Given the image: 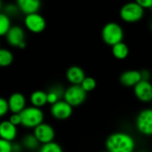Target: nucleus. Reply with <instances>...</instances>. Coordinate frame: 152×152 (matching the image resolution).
I'll return each mask as SVG.
<instances>
[{"label": "nucleus", "instance_id": "nucleus-34", "mask_svg": "<svg viewBox=\"0 0 152 152\" xmlns=\"http://www.w3.org/2000/svg\"><path fill=\"white\" fill-rule=\"evenodd\" d=\"M0 48H1V42H0Z\"/></svg>", "mask_w": 152, "mask_h": 152}, {"label": "nucleus", "instance_id": "nucleus-9", "mask_svg": "<svg viewBox=\"0 0 152 152\" xmlns=\"http://www.w3.org/2000/svg\"><path fill=\"white\" fill-rule=\"evenodd\" d=\"M33 135L35 136L39 143L46 144L54 140L56 133L54 128L51 125L42 123L34 128Z\"/></svg>", "mask_w": 152, "mask_h": 152}, {"label": "nucleus", "instance_id": "nucleus-11", "mask_svg": "<svg viewBox=\"0 0 152 152\" xmlns=\"http://www.w3.org/2000/svg\"><path fill=\"white\" fill-rule=\"evenodd\" d=\"M50 113L54 118L58 120H64L72 115V107L64 100H59L51 106Z\"/></svg>", "mask_w": 152, "mask_h": 152}, {"label": "nucleus", "instance_id": "nucleus-24", "mask_svg": "<svg viewBox=\"0 0 152 152\" xmlns=\"http://www.w3.org/2000/svg\"><path fill=\"white\" fill-rule=\"evenodd\" d=\"M85 92H90L95 90L97 86V82L93 77H85L80 85Z\"/></svg>", "mask_w": 152, "mask_h": 152}, {"label": "nucleus", "instance_id": "nucleus-8", "mask_svg": "<svg viewBox=\"0 0 152 152\" xmlns=\"http://www.w3.org/2000/svg\"><path fill=\"white\" fill-rule=\"evenodd\" d=\"M25 27L32 33H40L46 28V20L39 13L27 15L24 18Z\"/></svg>", "mask_w": 152, "mask_h": 152}, {"label": "nucleus", "instance_id": "nucleus-7", "mask_svg": "<svg viewBox=\"0 0 152 152\" xmlns=\"http://www.w3.org/2000/svg\"><path fill=\"white\" fill-rule=\"evenodd\" d=\"M6 39L8 44L12 47L19 48H24L26 47L24 31L22 27L18 25L11 26V28L6 34Z\"/></svg>", "mask_w": 152, "mask_h": 152}, {"label": "nucleus", "instance_id": "nucleus-21", "mask_svg": "<svg viewBox=\"0 0 152 152\" xmlns=\"http://www.w3.org/2000/svg\"><path fill=\"white\" fill-rule=\"evenodd\" d=\"M11 26L9 16H7L5 13H0V37L6 36Z\"/></svg>", "mask_w": 152, "mask_h": 152}, {"label": "nucleus", "instance_id": "nucleus-35", "mask_svg": "<svg viewBox=\"0 0 152 152\" xmlns=\"http://www.w3.org/2000/svg\"><path fill=\"white\" fill-rule=\"evenodd\" d=\"M141 152H146V151H141Z\"/></svg>", "mask_w": 152, "mask_h": 152}, {"label": "nucleus", "instance_id": "nucleus-28", "mask_svg": "<svg viewBox=\"0 0 152 152\" xmlns=\"http://www.w3.org/2000/svg\"><path fill=\"white\" fill-rule=\"evenodd\" d=\"M136 4H138L141 8L146 9H151L152 8V0H135L134 1Z\"/></svg>", "mask_w": 152, "mask_h": 152}, {"label": "nucleus", "instance_id": "nucleus-10", "mask_svg": "<svg viewBox=\"0 0 152 152\" xmlns=\"http://www.w3.org/2000/svg\"><path fill=\"white\" fill-rule=\"evenodd\" d=\"M133 91L135 97L143 103L152 101V83L149 81L141 80L134 87Z\"/></svg>", "mask_w": 152, "mask_h": 152}, {"label": "nucleus", "instance_id": "nucleus-13", "mask_svg": "<svg viewBox=\"0 0 152 152\" xmlns=\"http://www.w3.org/2000/svg\"><path fill=\"white\" fill-rule=\"evenodd\" d=\"M141 81L140 71L138 70H127L124 71L120 76V83L124 87H134L139 82Z\"/></svg>", "mask_w": 152, "mask_h": 152}, {"label": "nucleus", "instance_id": "nucleus-27", "mask_svg": "<svg viewBox=\"0 0 152 152\" xmlns=\"http://www.w3.org/2000/svg\"><path fill=\"white\" fill-rule=\"evenodd\" d=\"M19 12V9L17 7V6L14 5V4H9L5 8V14L7 15V16H10V15H17V13Z\"/></svg>", "mask_w": 152, "mask_h": 152}, {"label": "nucleus", "instance_id": "nucleus-36", "mask_svg": "<svg viewBox=\"0 0 152 152\" xmlns=\"http://www.w3.org/2000/svg\"><path fill=\"white\" fill-rule=\"evenodd\" d=\"M104 152H108V151H104Z\"/></svg>", "mask_w": 152, "mask_h": 152}, {"label": "nucleus", "instance_id": "nucleus-6", "mask_svg": "<svg viewBox=\"0 0 152 152\" xmlns=\"http://www.w3.org/2000/svg\"><path fill=\"white\" fill-rule=\"evenodd\" d=\"M136 128L145 136H152V108L140 111L136 118Z\"/></svg>", "mask_w": 152, "mask_h": 152}, {"label": "nucleus", "instance_id": "nucleus-2", "mask_svg": "<svg viewBox=\"0 0 152 152\" xmlns=\"http://www.w3.org/2000/svg\"><path fill=\"white\" fill-rule=\"evenodd\" d=\"M21 124L26 128H35L44 120V113L41 108L35 107H27L21 113Z\"/></svg>", "mask_w": 152, "mask_h": 152}, {"label": "nucleus", "instance_id": "nucleus-19", "mask_svg": "<svg viewBox=\"0 0 152 152\" xmlns=\"http://www.w3.org/2000/svg\"><path fill=\"white\" fill-rule=\"evenodd\" d=\"M62 95H64V91H63L62 87L56 86V87H54V88L50 89L47 92L48 104H50L51 106L54 105L55 103H56L57 101L60 100V98H61Z\"/></svg>", "mask_w": 152, "mask_h": 152}, {"label": "nucleus", "instance_id": "nucleus-26", "mask_svg": "<svg viewBox=\"0 0 152 152\" xmlns=\"http://www.w3.org/2000/svg\"><path fill=\"white\" fill-rule=\"evenodd\" d=\"M12 142L0 139V152H13Z\"/></svg>", "mask_w": 152, "mask_h": 152}, {"label": "nucleus", "instance_id": "nucleus-29", "mask_svg": "<svg viewBox=\"0 0 152 152\" xmlns=\"http://www.w3.org/2000/svg\"><path fill=\"white\" fill-rule=\"evenodd\" d=\"M8 121H9L12 124H14V125H15V126L17 127V126L20 125L21 123H22L20 114H12L11 116L9 117V120H8Z\"/></svg>", "mask_w": 152, "mask_h": 152}, {"label": "nucleus", "instance_id": "nucleus-32", "mask_svg": "<svg viewBox=\"0 0 152 152\" xmlns=\"http://www.w3.org/2000/svg\"><path fill=\"white\" fill-rule=\"evenodd\" d=\"M2 8V0H0V10Z\"/></svg>", "mask_w": 152, "mask_h": 152}, {"label": "nucleus", "instance_id": "nucleus-20", "mask_svg": "<svg viewBox=\"0 0 152 152\" xmlns=\"http://www.w3.org/2000/svg\"><path fill=\"white\" fill-rule=\"evenodd\" d=\"M14 61L13 53L7 48H0V67H7Z\"/></svg>", "mask_w": 152, "mask_h": 152}, {"label": "nucleus", "instance_id": "nucleus-18", "mask_svg": "<svg viewBox=\"0 0 152 152\" xmlns=\"http://www.w3.org/2000/svg\"><path fill=\"white\" fill-rule=\"evenodd\" d=\"M112 54H113L114 57H115L116 59L124 60L129 55V48L123 41L119 42L112 47Z\"/></svg>", "mask_w": 152, "mask_h": 152}, {"label": "nucleus", "instance_id": "nucleus-5", "mask_svg": "<svg viewBox=\"0 0 152 152\" xmlns=\"http://www.w3.org/2000/svg\"><path fill=\"white\" fill-rule=\"evenodd\" d=\"M64 100L72 107L82 105L86 98L87 92L80 85H71L64 91Z\"/></svg>", "mask_w": 152, "mask_h": 152}, {"label": "nucleus", "instance_id": "nucleus-16", "mask_svg": "<svg viewBox=\"0 0 152 152\" xmlns=\"http://www.w3.org/2000/svg\"><path fill=\"white\" fill-rule=\"evenodd\" d=\"M17 136V127L8 120L0 123V139L12 142Z\"/></svg>", "mask_w": 152, "mask_h": 152}, {"label": "nucleus", "instance_id": "nucleus-23", "mask_svg": "<svg viewBox=\"0 0 152 152\" xmlns=\"http://www.w3.org/2000/svg\"><path fill=\"white\" fill-rule=\"evenodd\" d=\"M39 152H63V149L58 143L51 141L46 144H42L39 149Z\"/></svg>", "mask_w": 152, "mask_h": 152}, {"label": "nucleus", "instance_id": "nucleus-14", "mask_svg": "<svg viewBox=\"0 0 152 152\" xmlns=\"http://www.w3.org/2000/svg\"><path fill=\"white\" fill-rule=\"evenodd\" d=\"M85 77V72L80 66L72 65L66 71V79L72 85H81Z\"/></svg>", "mask_w": 152, "mask_h": 152}, {"label": "nucleus", "instance_id": "nucleus-31", "mask_svg": "<svg viewBox=\"0 0 152 152\" xmlns=\"http://www.w3.org/2000/svg\"><path fill=\"white\" fill-rule=\"evenodd\" d=\"M12 149L13 152H21L22 150V145L19 143H15V144H12Z\"/></svg>", "mask_w": 152, "mask_h": 152}, {"label": "nucleus", "instance_id": "nucleus-3", "mask_svg": "<svg viewBox=\"0 0 152 152\" xmlns=\"http://www.w3.org/2000/svg\"><path fill=\"white\" fill-rule=\"evenodd\" d=\"M101 37L107 45L113 47L114 45L123 41L124 31L118 23L111 22L105 24L102 28Z\"/></svg>", "mask_w": 152, "mask_h": 152}, {"label": "nucleus", "instance_id": "nucleus-25", "mask_svg": "<svg viewBox=\"0 0 152 152\" xmlns=\"http://www.w3.org/2000/svg\"><path fill=\"white\" fill-rule=\"evenodd\" d=\"M9 111L7 100L4 98L0 97V118L5 116Z\"/></svg>", "mask_w": 152, "mask_h": 152}, {"label": "nucleus", "instance_id": "nucleus-22", "mask_svg": "<svg viewBox=\"0 0 152 152\" xmlns=\"http://www.w3.org/2000/svg\"><path fill=\"white\" fill-rule=\"evenodd\" d=\"M39 143L33 134H27L23 139V146L31 150H34L39 147Z\"/></svg>", "mask_w": 152, "mask_h": 152}, {"label": "nucleus", "instance_id": "nucleus-1", "mask_svg": "<svg viewBox=\"0 0 152 152\" xmlns=\"http://www.w3.org/2000/svg\"><path fill=\"white\" fill-rule=\"evenodd\" d=\"M135 146L133 137L123 132L110 134L106 140V148L108 152H133Z\"/></svg>", "mask_w": 152, "mask_h": 152}, {"label": "nucleus", "instance_id": "nucleus-15", "mask_svg": "<svg viewBox=\"0 0 152 152\" xmlns=\"http://www.w3.org/2000/svg\"><path fill=\"white\" fill-rule=\"evenodd\" d=\"M16 6L19 11L27 15L38 13L41 6V1L40 0H16Z\"/></svg>", "mask_w": 152, "mask_h": 152}, {"label": "nucleus", "instance_id": "nucleus-12", "mask_svg": "<svg viewBox=\"0 0 152 152\" xmlns=\"http://www.w3.org/2000/svg\"><path fill=\"white\" fill-rule=\"evenodd\" d=\"M8 108L13 114H20L26 107V99L20 92L13 93L8 100Z\"/></svg>", "mask_w": 152, "mask_h": 152}, {"label": "nucleus", "instance_id": "nucleus-33", "mask_svg": "<svg viewBox=\"0 0 152 152\" xmlns=\"http://www.w3.org/2000/svg\"><path fill=\"white\" fill-rule=\"evenodd\" d=\"M151 30H152V20H151Z\"/></svg>", "mask_w": 152, "mask_h": 152}, {"label": "nucleus", "instance_id": "nucleus-30", "mask_svg": "<svg viewBox=\"0 0 152 152\" xmlns=\"http://www.w3.org/2000/svg\"><path fill=\"white\" fill-rule=\"evenodd\" d=\"M140 76H141V80L149 81L150 73H149V72L148 70H142V71H140Z\"/></svg>", "mask_w": 152, "mask_h": 152}, {"label": "nucleus", "instance_id": "nucleus-4", "mask_svg": "<svg viewBox=\"0 0 152 152\" xmlns=\"http://www.w3.org/2000/svg\"><path fill=\"white\" fill-rule=\"evenodd\" d=\"M119 14L124 22L132 23L142 19L144 15V9L135 2H128L122 7Z\"/></svg>", "mask_w": 152, "mask_h": 152}, {"label": "nucleus", "instance_id": "nucleus-17", "mask_svg": "<svg viewBox=\"0 0 152 152\" xmlns=\"http://www.w3.org/2000/svg\"><path fill=\"white\" fill-rule=\"evenodd\" d=\"M30 100H31L32 107L40 108V107H44L46 104H48L47 92L42 91H35L31 93Z\"/></svg>", "mask_w": 152, "mask_h": 152}]
</instances>
